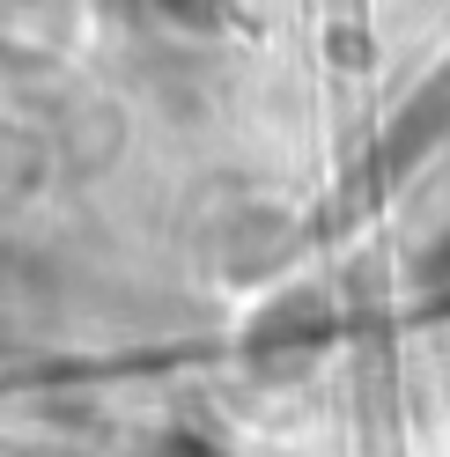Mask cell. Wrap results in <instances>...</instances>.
Listing matches in <instances>:
<instances>
[{
    "mask_svg": "<svg viewBox=\"0 0 450 457\" xmlns=\"http://www.w3.org/2000/svg\"><path fill=\"white\" fill-rule=\"evenodd\" d=\"M421 273H429V280H436V288H443V280H450V237H443V244L429 251V259H421Z\"/></svg>",
    "mask_w": 450,
    "mask_h": 457,
    "instance_id": "1",
    "label": "cell"
}]
</instances>
